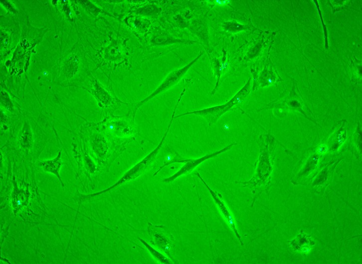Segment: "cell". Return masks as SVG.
<instances>
[{"label": "cell", "mask_w": 362, "mask_h": 264, "mask_svg": "<svg viewBox=\"0 0 362 264\" xmlns=\"http://www.w3.org/2000/svg\"><path fill=\"white\" fill-rule=\"evenodd\" d=\"M278 142L272 134H261L259 136V156L255 174L248 181L235 183L253 190L266 185L272 171V156Z\"/></svg>", "instance_id": "6da1fadb"}, {"label": "cell", "mask_w": 362, "mask_h": 264, "mask_svg": "<svg viewBox=\"0 0 362 264\" xmlns=\"http://www.w3.org/2000/svg\"><path fill=\"white\" fill-rule=\"evenodd\" d=\"M178 105V104L177 103L171 116V119L169 122L167 129L159 143L158 144L157 147L154 148V149L150 152L146 156L130 168L116 183L110 187L106 188V189L92 194H77L80 202H82L85 199L93 198L106 193L118 186L135 180L143 175L149 169H150L161 150L163 143H164L169 132L171 127L174 121L175 114Z\"/></svg>", "instance_id": "7a4b0ae2"}, {"label": "cell", "mask_w": 362, "mask_h": 264, "mask_svg": "<svg viewBox=\"0 0 362 264\" xmlns=\"http://www.w3.org/2000/svg\"><path fill=\"white\" fill-rule=\"evenodd\" d=\"M88 148L95 156L99 165L106 166L109 159V144L107 136L100 131L96 123H87L80 130Z\"/></svg>", "instance_id": "3957f363"}, {"label": "cell", "mask_w": 362, "mask_h": 264, "mask_svg": "<svg viewBox=\"0 0 362 264\" xmlns=\"http://www.w3.org/2000/svg\"><path fill=\"white\" fill-rule=\"evenodd\" d=\"M99 129L107 136L128 138L136 132L135 119L122 116L111 115L96 123Z\"/></svg>", "instance_id": "277c9868"}, {"label": "cell", "mask_w": 362, "mask_h": 264, "mask_svg": "<svg viewBox=\"0 0 362 264\" xmlns=\"http://www.w3.org/2000/svg\"><path fill=\"white\" fill-rule=\"evenodd\" d=\"M148 234L150 244L173 260L175 255V239L166 226L148 223Z\"/></svg>", "instance_id": "5b68a950"}, {"label": "cell", "mask_w": 362, "mask_h": 264, "mask_svg": "<svg viewBox=\"0 0 362 264\" xmlns=\"http://www.w3.org/2000/svg\"><path fill=\"white\" fill-rule=\"evenodd\" d=\"M19 128L17 130L16 135H9L13 139L14 144H16L18 150L23 152L24 154L28 155L33 151L36 143L35 133L32 123L33 121L27 119L23 120H18Z\"/></svg>", "instance_id": "8992f818"}, {"label": "cell", "mask_w": 362, "mask_h": 264, "mask_svg": "<svg viewBox=\"0 0 362 264\" xmlns=\"http://www.w3.org/2000/svg\"><path fill=\"white\" fill-rule=\"evenodd\" d=\"M236 145V143L233 142L220 150L196 158H183L180 161V163H183L184 164L173 175L164 179L163 182L165 183L172 182L181 176H186L190 174L198 166L203 162L209 159L216 157L218 155L230 149L233 146Z\"/></svg>", "instance_id": "52a82bcc"}, {"label": "cell", "mask_w": 362, "mask_h": 264, "mask_svg": "<svg viewBox=\"0 0 362 264\" xmlns=\"http://www.w3.org/2000/svg\"><path fill=\"white\" fill-rule=\"evenodd\" d=\"M195 175H196V176L200 180L205 188L207 189L209 194L211 195L215 205L225 221L227 225L234 233L240 245L241 246H243V243L242 241L241 237L236 227L234 217L225 203L222 200V194L212 189L198 172H196Z\"/></svg>", "instance_id": "ba28073f"}, {"label": "cell", "mask_w": 362, "mask_h": 264, "mask_svg": "<svg viewBox=\"0 0 362 264\" xmlns=\"http://www.w3.org/2000/svg\"><path fill=\"white\" fill-rule=\"evenodd\" d=\"M239 94L235 96V100L231 103H228L222 106L209 109L187 112L176 116H175L174 119L187 115L195 114L203 117L206 120L208 125L211 126L216 123L219 118L229 109L230 107L234 105V103L239 104L242 102L243 97L247 94V90H241Z\"/></svg>", "instance_id": "9c48e42d"}, {"label": "cell", "mask_w": 362, "mask_h": 264, "mask_svg": "<svg viewBox=\"0 0 362 264\" xmlns=\"http://www.w3.org/2000/svg\"><path fill=\"white\" fill-rule=\"evenodd\" d=\"M63 164L62 150H60L54 158L39 161L37 163L36 165L43 172L55 175L59 180L61 187L63 189L65 185L60 175V171Z\"/></svg>", "instance_id": "30bf717a"}, {"label": "cell", "mask_w": 362, "mask_h": 264, "mask_svg": "<svg viewBox=\"0 0 362 264\" xmlns=\"http://www.w3.org/2000/svg\"><path fill=\"white\" fill-rule=\"evenodd\" d=\"M12 183L13 191L11 196V202L13 213L15 215L22 207L27 204L30 193L28 190V185H27L26 189L18 187L16 179L14 176H12Z\"/></svg>", "instance_id": "8fae6325"}, {"label": "cell", "mask_w": 362, "mask_h": 264, "mask_svg": "<svg viewBox=\"0 0 362 264\" xmlns=\"http://www.w3.org/2000/svg\"><path fill=\"white\" fill-rule=\"evenodd\" d=\"M92 93L98 100L101 107H107L111 105H114L115 103L119 105L124 103V102L120 100L112 97L111 95L97 83L95 84L94 88L92 90Z\"/></svg>", "instance_id": "7c38bea8"}, {"label": "cell", "mask_w": 362, "mask_h": 264, "mask_svg": "<svg viewBox=\"0 0 362 264\" xmlns=\"http://www.w3.org/2000/svg\"><path fill=\"white\" fill-rule=\"evenodd\" d=\"M139 241L145 246L149 253L154 259L158 263L161 264H173V260L169 258L164 254L156 249L150 244L148 243L145 240L141 238H138Z\"/></svg>", "instance_id": "4fadbf2b"}, {"label": "cell", "mask_w": 362, "mask_h": 264, "mask_svg": "<svg viewBox=\"0 0 362 264\" xmlns=\"http://www.w3.org/2000/svg\"><path fill=\"white\" fill-rule=\"evenodd\" d=\"M216 2L219 5H223L226 4L227 3H228L230 2L229 0H216Z\"/></svg>", "instance_id": "5bb4252c"}, {"label": "cell", "mask_w": 362, "mask_h": 264, "mask_svg": "<svg viewBox=\"0 0 362 264\" xmlns=\"http://www.w3.org/2000/svg\"><path fill=\"white\" fill-rule=\"evenodd\" d=\"M302 252H303V253H308V252H309V251H310V249H309V247H303V248H302Z\"/></svg>", "instance_id": "9a60e30c"}]
</instances>
